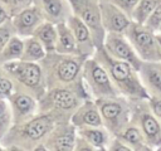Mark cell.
I'll return each instance as SVG.
<instances>
[{"label": "cell", "instance_id": "6da1fadb", "mask_svg": "<svg viewBox=\"0 0 161 151\" xmlns=\"http://www.w3.org/2000/svg\"><path fill=\"white\" fill-rule=\"evenodd\" d=\"M84 58L75 54H60L55 50L48 52L39 62L47 89L55 87H70L83 99H89L91 96L86 88L82 77V67Z\"/></svg>", "mask_w": 161, "mask_h": 151}, {"label": "cell", "instance_id": "7a4b0ae2", "mask_svg": "<svg viewBox=\"0 0 161 151\" xmlns=\"http://www.w3.org/2000/svg\"><path fill=\"white\" fill-rule=\"evenodd\" d=\"M58 122V118L53 113L38 112L28 121L13 125L0 140V143L4 150H45L43 142Z\"/></svg>", "mask_w": 161, "mask_h": 151}, {"label": "cell", "instance_id": "3957f363", "mask_svg": "<svg viewBox=\"0 0 161 151\" xmlns=\"http://www.w3.org/2000/svg\"><path fill=\"white\" fill-rule=\"evenodd\" d=\"M93 57L104 67L111 81L122 96L127 98H150L138 72L128 62L112 57L103 47L97 48Z\"/></svg>", "mask_w": 161, "mask_h": 151}, {"label": "cell", "instance_id": "277c9868", "mask_svg": "<svg viewBox=\"0 0 161 151\" xmlns=\"http://www.w3.org/2000/svg\"><path fill=\"white\" fill-rule=\"evenodd\" d=\"M1 65L13 79L14 89L26 92L36 99L42 98V96L45 93L47 86L42 67L38 62H26L18 59L3 63Z\"/></svg>", "mask_w": 161, "mask_h": 151}, {"label": "cell", "instance_id": "5b68a950", "mask_svg": "<svg viewBox=\"0 0 161 151\" xmlns=\"http://www.w3.org/2000/svg\"><path fill=\"white\" fill-rule=\"evenodd\" d=\"M84 99L70 87H55L47 89L38 99V112L53 113L59 122L70 121L74 111Z\"/></svg>", "mask_w": 161, "mask_h": 151}, {"label": "cell", "instance_id": "8992f818", "mask_svg": "<svg viewBox=\"0 0 161 151\" xmlns=\"http://www.w3.org/2000/svg\"><path fill=\"white\" fill-rule=\"evenodd\" d=\"M131 104V120L130 122L137 126L146 143L151 150H158L161 147V123L153 115L148 98H128Z\"/></svg>", "mask_w": 161, "mask_h": 151}, {"label": "cell", "instance_id": "52a82bcc", "mask_svg": "<svg viewBox=\"0 0 161 151\" xmlns=\"http://www.w3.org/2000/svg\"><path fill=\"white\" fill-rule=\"evenodd\" d=\"M82 77L92 99L122 96L111 81L104 67L92 55L87 58L82 67Z\"/></svg>", "mask_w": 161, "mask_h": 151}, {"label": "cell", "instance_id": "ba28073f", "mask_svg": "<svg viewBox=\"0 0 161 151\" xmlns=\"http://www.w3.org/2000/svg\"><path fill=\"white\" fill-rule=\"evenodd\" d=\"M98 106L103 126L109 131L112 136H117L131 120V104L130 99L125 96L108 97L96 99Z\"/></svg>", "mask_w": 161, "mask_h": 151}, {"label": "cell", "instance_id": "9c48e42d", "mask_svg": "<svg viewBox=\"0 0 161 151\" xmlns=\"http://www.w3.org/2000/svg\"><path fill=\"white\" fill-rule=\"evenodd\" d=\"M125 35L143 62H161V47L153 30L132 20Z\"/></svg>", "mask_w": 161, "mask_h": 151}, {"label": "cell", "instance_id": "30bf717a", "mask_svg": "<svg viewBox=\"0 0 161 151\" xmlns=\"http://www.w3.org/2000/svg\"><path fill=\"white\" fill-rule=\"evenodd\" d=\"M73 14L77 15L91 30L97 48L103 47L106 30L101 20L99 0H69Z\"/></svg>", "mask_w": 161, "mask_h": 151}, {"label": "cell", "instance_id": "8fae6325", "mask_svg": "<svg viewBox=\"0 0 161 151\" xmlns=\"http://www.w3.org/2000/svg\"><path fill=\"white\" fill-rule=\"evenodd\" d=\"M103 48L112 57L125 60V62H128L137 72L140 70L143 60L138 57V54L131 45V43L127 39V36L125 35V33H116V31L106 33Z\"/></svg>", "mask_w": 161, "mask_h": 151}, {"label": "cell", "instance_id": "7c38bea8", "mask_svg": "<svg viewBox=\"0 0 161 151\" xmlns=\"http://www.w3.org/2000/svg\"><path fill=\"white\" fill-rule=\"evenodd\" d=\"M77 141V127L70 121L58 122L43 142L49 151H73Z\"/></svg>", "mask_w": 161, "mask_h": 151}, {"label": "cell", "instance_id": "4fadbf2b", "mask_svg": "<svg viewBox=\"0 0 161 151\" xmlns=\"http://www.w3.org/2000/svg\"><path fill=\"white\" fill-rule=\"evenodd\" d=\"M8 101L13 113V125L23 123L38 113V99L26 92L14 89Z\"/></svg>", "mask_w": 161, "mask_h": 151}, {"label": "cell", "instance_id": "5bb4252c", "mask_svg": "<svg viewBox=\"0 0 161 151\" xmlns=\"http://www.w3.org/2000/svg\"><path fill=\"white\" fill-rule=\"evenodd\" d=\"M99 9H101V20L106 33L108 31L125 33V30L128 28V25L132 21L131 18L111 0H99Z\"/></svg>", "mask_w": 161, "mask_h": 151}, {"label": "cell", "instance_id": "9a60e30c", "mask_svg": "<svg viewBox=\"0 0 161 151\" xmlns=\"http://www.w3.org/2000/svg\"><path fill=\"white\" fill-rule=\"evenodd\" d=\"M16 35L26 38L34 34L35 29L44 21L40 10L35 5H30L11 18Z\"/></svg>", "mask_w": 161, "mask_h": 151}, {"label": "cell", "instance_id": "2e32d148", "mask_svg": "<svg viewBox=\"0 0 161 151\" xmlns=\"http://www.w3.org/2000/svg\"><path fill=\"white\" fill-rule=\"evenodd\" d=\"M67 24L69 25V28L72 29L75 42H77V48H78V54L80 57H83L84 59L92 57L96 52V45L93 42V36L92 33L89 30V28L74 14H72L68 20Z\"/></svg>", "mask_w": 161, "mask_h": 151}, {"label": "cell", "instance_id": "e0dca14e", "mask_svg": "<svg viewBox=\"0 0 161 151\" xmlns=\"http://www.w3.org/2000/svg\"><path fill=\"white\" fill-rule=\"evenodd\" d=\"M33 5L40 10L45 21L53 24L67 21L73 14L69 0H33Z\"/></svg>", "mask_w": 161, "mask_h": 151}, {"label": "cell", "instance_id": "ac0fdd59", "mask_svg": "<svg viewBox=\"0 0 161 151\" xmlns=\"http://www.w3.org/2000/svg\"><path fill=\"white\" fill-rule=\"evenodd\" d=\"M138 74L148 96L161 97V62H142Z\"/></svg>", "mask_w": 161, "mask_h": 151}, {"label": "cell", "instance_id": "d6986e66", "mask_svg": "<svg viewBox=\"0 0 161 151\" xmlns=\"http://www.w3.org/2000/svg\"><path fill=\"white\" fill-rule=\"evenodd\" d=\"M70 122L75 127L83 126H103V121L94 99H84L80 106L74 111L70 117Z\"/></svg>", "mask_w": 161, "mask_h": 151}, {"label": "cell", "instance_id": "ffe728a7", "mask_svg": "<svg viewBox=\"0 0 161 151\" xmlns=\"http://www.w3.org/2000/svg\"><path fill=\"white\" fill-rule=\"evenodd\" d=\"M77 133L86 138L94 150H108L111 138L113 137L104 126H83L77 127Z\"/></svg>", "mask_w": 161, "mask_h": 151}, {"label": "cell", "instance_id": "44dd1931", "mask_svg": "<svg viewBox=\"0 0 161 151\" xmlns=\"http://www.w3.org/2000/svg\"><path fill=\"white\" fill-rule=\"evenodd\" d=\"M57 26V44H55V52L60 54H78L77 42L74 38V34L67 21L55 24Z\"/></svg>", "mask_w": 161, "mask_h": 151}, {"label": "cell", "instance_id": "7402d4cb", "mask_svg": "<svg viewBox=\"0 0 161 151\" xmlns=\"http://www.w3.org/2000/svg\"><path fill=\"white\" fill-rule=\"evenodd\" d=\"M116 137L121 138L127 146L131 147V150L136 151H151V147L146 143V140L141 132V130L135 126L133 123H128Z\"/></svg>", "mask_w": 161, "mask_h": 151}, {"label": "cell", "instance_id": "603a6c76", "mask_svg": "<svg viewBox=\"0 0 161 151\" xmlns=\"http://www.w3.org/2000/svg\"><path fill=\"white\" fill-rule=\"evenodd\" d=\"M33 36H35L43 44L47 53L55 50V44H57V26H55V24L44 20L35 29Z\"/></svg>", "mask_w": 161, "mask_h": 151}, {"label": "cell", "instance_id": "cb8c5ba5", "mask_svg": "<svg viewBox=\"0 0 161 151\" xmlns=\"http://www.w3.org/2000/svg\"><path fill=\"white\" fill-rule=\"evenodd\" d=\"M24 42V48H23V54H21V60H26V62H40L45 54L47 50L44 49L43 44L33 35L23 38Z\"/></svg>", "mask_w": 161, "mask_h": 151}, {"label": "cell", "instance_id": "d4e9b609", "mask_svg": "<svg viewBox=\"0 0 161 151\" xmlns=\"http://www.w3.org/2000/svg\"><path fill=\"white\" fill-rule=\"evenodd\" d=\"M23 48H24L23 38H20L16 34L13 35L9 39V42L6 43L5 48L3 49V52L0 54V64L20 59L21 54H23Z\"/></svg>", "mask_w": 161, "mask_h": 151}, {"label": "cell", "instance_id": "484cf974", "mask_svg": "<svg viewBox=\"0 0 161 151\" xmlns=\"http://www.w3.org/2000/svg\"><path fill=\"white\" fill-rule=\"evenodd\" d=\"M157 1L158 0H140L131 15V20H133L138 24H145L146 19L148 18L151 11L156 6Z\"/></svg>", "mask_w": 161, "mask_h": 151}, {"label": "cell", "instance_id": "4316f807", "mask_svg": "<svg viewBox=\"0 0 161 151\" xmlns=\"http://www.w3.org/2000/svg\"><path fill=\"white\" fill-rule=\"evenodd\" d=\"M13 126V113L8 99L0 98V140Z\"/></svg>", "mask_w": 161, "mask_h": 151}, {"label": "cell", "instance_id": "83f0119b", "mask_svg": "<svg viewBox=\"0 0 161 151\" xmlns=\"http://www.w3.org/2000/svg\"><path fill=\"white\" fill-rule=\"evenodd\" d=\"M0 5L6 10L9 16L13 18L23 9L33 5V0H0Z\"/></svg>", "mask_w": 161, "mask_h": 151}, {"label": "cell", "instance_id": "f1b7e54d", "mask_svg": "<svg viewBox=\"0 0 161 151\" xmlns=\"http://www.w3.org/2000/svg\"><path fill=\"white\" fill-rule=\"evenodd\" d=\"M13 92H14V82L0 64V98L8 99V97Z\"/></svg>", "mask_w": 161, "mask_h": 151}, {"label": "cell", "instance_id": "f546056e", "mask_svg": "<svg viewBox=\"0 0 161 151\" xmlns=\"http://www.w3.org/2000/svg\"><path fill=\"white\" fill-rule=\"evenodd\" d=\"M15 28L13 25V20L11 18H9L6 21H4L3 24H0V54L3 52V49L5 48L6 43L9 42V39L15 35Z\"/></svg>", "mask_w": 161, "mask_h": 151}, {"label": "cell", "instance_id": "4dcf8cb0", "mask_svg": "<svg viewBox=\"0 0 161 151\" xmlns=\"http://www.w3.org/2000/svg\"><path fill=\"white\" fill-rule=\"evenodd\" d=\"M145 25L147 28H150L151 30H153L155 33H157V30H158V28L161 25V0L157 1L156 6L153 8V10L151 11V14L146 19Z\"/></svg>", "mask_w": 161, "mask_h": 151}, {"label": "cell", "instance_id": "1f68e13d", "mask_svg": "<svg viewBox=\"0 0 161 151\" xmlns=\"http://www.w3.org/2000/svg\"><path fill=\"white\" fill-rule=\"evenodd\" d=\"M111 1L113 4H116L119 9H122L131 18V15H132V13H133V10H135V8L140 0H111Z\"/></svg>", "mask_w": 161, "mask_h": 151}, {"label": "cell", "instance_id": "d6a6232c", "mask_svg": "<svg viewBox=\"0 0 161 151\" xmlns=\"http://www.w3.org/2000/svg\"><path fill=\"white\" fill-rule=\"evenodd\" d=\"M108 151H132L130 146H127L121 138L113 136L108 145Z\"/></svg>", "mask_w": 161, "mask_h": 151}, {"label": "cell", "instance_id": "836d02e7", "mask_svg": "<svg viewBox=\"0 0 161 151\" xmlns=\"http://www.w3.org/2000/svg\"><path fill=\"white\" fill-rule=\"evenodd\" d=\"M148 102H150V106H151L153 115L156 116V118L161 123V97H150Z\"/></svg>", "mask_w": 161, "mask_h": 151}, {"label": "cell", "instance_id": "e575fe53", "mask_svg": "<svg viewBox=\"0 0 161 151\" xmlns=\"http://www.w3.org/2000/svg\"><path fill=\"white\" fill-rule=\"evenodd\" d=\"M74 150H77V151H93L94 147H93L86 138H83L82 136H79V135L77 133V141H75V147H74Z\"/></svg>", "mask_w": 161, "mask_h": 151}, {"label": "cell", "instance_id": "d590c367", "mask_svg": "<svg viewBox=\"0 0 161 151\" xmlns=\"http://www.w3.org/2000/svg\"><path fill=\"white\" fill-rule=\"evenodd\" d=\"M9 18H10V16H9V14L6 13V10L0 5V24H3L4 21H6Z\"/></svg>", "mask_w": 161, "mask_h": 151}, {"label": "cell", "instance_id": "8d00e7d4", "mask_svg": "<svg viewBox=\"0 0 161 151\" xmlns=\"http://www.w3.org/2000/svg\"><path fill=\"white\" fill-rule=\"evenodd\" d=\"M157 34V33H156ZM157 40H158V43H160V47H161V34H157Z\"/></svg>", "mask_w": 161, "mask_h": 151}, {"label": "cell", "instance_id": "74e56055", "mask_svg": "<svg viewBox=\"0 0 161 151\" xmlns=\"http://www.w3.org/2000/svg\"><path fill=\"white\" fill-rule=\"evenodd\" d=\"M157 34H161V25H160V28H158V30H157Z\"/></svg>", "mask_w": 161, "mask_h": 151}, {"label": "cell", "instance_id": "f35d334b", "mask_svg": "<svg viewBox=\"0 0 161 151\" xmlns=\"http://www.w3.org/2000/svg\"><path fill=\"white\" fill-rule=\"evenodd\" d=\"M3 150H4V147H3V146H1V143H0V151H3Z\"/></svg>", "mask_w": 161, "mask_h": 151}]
</instances>
